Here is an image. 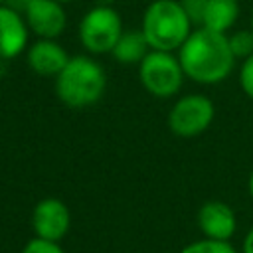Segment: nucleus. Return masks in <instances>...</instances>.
Returning a JSON list of instances; mask_svg holds the SVG:
<instances>
[{"label":"nucleus","mask_w":253,"mask_h":253,"mask_svg":"<svg viewBox=\"0 0 253 253\" xmlns=\"http://www.w3.org/2000/svg\"><path fill=\"white\" fill-rule=\"evenodd\" d=\"M178 59L186 77L204 85L223 81L237 61L231 53L227 34H219L204 26L192 30L178 49Z\"/></svg>","instance_id":"obj_1"},{"label":"nucleus","mask_w":253,"mask_h":253,"mask_svg":"<svg viewBox=\"0 0 253 253\" xmlns=\"http://www.w3.org/2000/svg\"><path fill=\"white\" fill-rule=\"evenodd\" d=\"M107 89L103 65L91 55H73L55 77V95L65 107L87 109L101 101Z\"/></svg>","instance_id":"obj_2"},{"label":"nucleus","mask_w":253,"mask_h":253,"mask_svg":"<svg viewBox=\"0 0 253 253\" xmlns=\"http://www.w3.org/2000/svg\"><path fill=\"white\" fill-rule=\"evenodd\" d=\"M140 30L150 49L178 51L192 34V20L180 0H154L142 14Z\"/></svg>","instance_id":"obj_3"},{"label":"nucleus","mask_w":253,"mask_h":253,"mask_svg":"<svg viewBox=\"0 0 253 253\" xmlns=\"http://www.w3.org/2000/svg\"><path fill=\"white\" fill-rule=\"evenodd\" d=\"M138 77L142 87L150 95L166 99L180 91L186 73L182 69L178 53L150 49L146 57L138 63Z\"/></svg>","instance_id":"obj_4"},{"label":"nucleus","mask_w":253,"mask_h":253,"mask_svg":"<svg viewBox=\"0 0 253 253\" xmlns=\"http://www.w3.org/2000/svg\"><path fill=\"white\" fill-rule=\"evenodd\" d=\"M123 32L121 14L109 4H97L79 22L81 45L93 55L111 53Z\"/></svg>","instance_id":"obj_5"},{"label":"nucleus","mask_w":253,"mask_h":253,"mask_svg":"<svg viewBox=\"0 0 253 253\" xmlns=\"http://www.w3.org/2000/svg\"><path fill=\"white\" fill-rule=\"evenodd\" d=\"M215 117L211 99L204 93H190L180 97L168 113V128L180 138H194L208 130Z\"/></svg>","instance_id":"obj_6"},{"label":"nucleus","mask_w":253,"mask_h":253,"mask_svg":"<svg viewBox=\"0 0 253 253\" xmlns=\"http://www.w3.org/2000/svg\"><path fill=\"white\" fill-rule=\"evenodd\" d=\"M71 227V211L59 198H43L34 206L32 229L34 237L47 241H61Z\"/></svg>","instance_id":"obj_7"},{"label":"nucleus","mask_w":253,"mask_h":253,"mask_svg":"<svg viewBox=\"0 0 253 253\" xmlns=\"http://www.w3.org/2000/svg\"><path fill=\"white\" fill-rule=\"evenodd\" d=\"M24 20L32 34L43 40H55L67 26V14L57 0H34L24 10Z\"/></svg>","instance_id":"obj_8"},{"label":"nucleus","mask_w":253,"mask_h":253,"mask_svg":"<svg viewBox=\"0 0 253 253\" xmlns=\"http://www.w3.org/2000/svg\"><path fill=\"white\" fill-rule=\"evenodd\" d=\"M198 227L204 237L229 241L237 229V217L229 204L221 200H208L200 206L196 215Z\"/></svg>","instance_id":"obj_9"},{"label":"nucleus","mask_w":253,"mask_h":253,"mask_svg":"<svg viewBox=\"0 0 253 253\" xmlns=\"http://www.w3.org/2000/svg\"><path fill=\"white\" fill-rule=\"evenodd\" d=\"M26 61H28V67L36 75H40V77H53L55 79L57 73L69 61V55L63 49V45L57 43L55 40L38 38L32 45L26 47Z\"/></svg>","instance_id":"obj_10"},{"label":"nucleus","mask_w":253,"mask_h":253,"mask_svg":"<svg viewBox=\"0 0 253 253\" xmlns=\"http://www.w3.org/2000/svg\"><path fill=\"white\" fill-rule=\"evenodd\" d=\"M30 28L24 14L10 6H0V59H14L28 47Z\"/></svg>","instance_id":"obj_11"},{"label":"nucleus","mask_w":253,"mask_h":253,"mask_svg":"<svg viewBox=\"0 0 253 253\" xmlns=\"http://www.w3.org/2000/svg\"><path fill=\"white\" fill-rule=\"evenodd\" d=\"M239 18V2L237 0H208L202 24L208 30L227 34Z\"/></svg>","instance_id":"obj_12"},{"label":"nucleus","mask_w":253,"mask_h":253,"mask_svg":"<svg viewBox=\"0 0 253 253\" xmlns=\"http://www.w3.org/2000/svg\"><path fill=\"white\" fill-rule=\"evenodd\" d=\"M148 51H150V45H148L142 30H126L117 40L111 55L121 63L132 65V63H140Z\"/></svg>","instance_id":"obj_13"},{"label":"nucleus","mask_w":253,"mask_h":253,"mask_svg":"<svg viewBox=\"0 0 253 253\" xmlns=\"http://www.w3.org/2000/svg\"><path fill=\"white\" fill-rule=\"evenodd\" d=\"M180 253H237L235 247L229 241H219V239H198L188 243Z\"/></svg>","instance_id":"obj_14"},{"label":"nucleus","mask_w":253,"mask_h":253,"mask_svg":"<svg viewBox=\"0 0 253 253\" xmlns=\"http://www.w3.org/2000/svg\"><path fill=\"white\" fill-rule=\"evenodd\" d=\"M231 53L235 55V59H245L253 53V32L251 30H237L233 34L227 36Z\"/></svg>","instance_id":"obj_15"},{"label":"nucleus","mask_w":253,"mask_h":253,"mask_svg":"<svg viewBox=\"0 0 253 253\" xmlns=\"http://www.w3.org/2000/svg\"><path fill=\"white\" fill-rule=\"evenodd\" d=\"M239 87H241V91L249 99H253V53L241 61V67H239Z\"/></svg>","instance_id":"obj_16"},{"label":"nucleus","mask_w":253,"mask_h":253,"mask_svg":"<svg viewBox=\"0 0 253 253\" xmlns=\"http://www.w3.org/2000/svg\"><path fill=\"white\" fill-rule=\"evenodd\" d=\"M20 253H65L57 241H47V239H40V237H34L30 239Z\"/></svg>","instance_id":"obj_17"},{"label":"nucleus","mask_w":253,"mask_h":253,"mask_svg":"<svg viewBox=\"0 0 253 253\" xmlns=\"http://www.w3.org/2000/svg\"><path fill=\"white\" fill-rule=\"evenodd\" d=\"M180 4L186 10V14L192 20V24H202V16H204L208 0H180Z\"/></svg>","instance_id":"obj_18"},{"label":"nucleus","mask_w":253,"mask_h":253,"mask_svg":"<svg viewBox=\"0 0 253 253\" xmlns=\"http://www.w3.org/2000/svg\"><path fill=\"white\" fill-rule=\"evenodd\" d=\"M32 2H34V0H6V6H10L12 10H18V12L24 14V10H26Z\"/></svg>","instance_id":"obj_19"},{"label":"nucleus","mask_w":253,"mask_h":253,"mask_svg":"<svg viewBox=\"0 0 253 253\" xmlns=\"http://www.w3.org/2000/svg\"><path fill=\"white\" fill-rule=\"evenodd\" d=\"M243 253H253V225H251L249 231L245 233V239H243Z\"/></svg>","instance_id":"obj_20"},{"label":"nucleus","mask_w":253,"mask_h":253,"mask_svg":"<svg viewBox=\"0 0 253 253\" xmlns=\"http://www.w3.org/2000/svg\"><path fill=\"white\" fill-rule=\"evenodd\" d=\"M249 194H251V200H253V172L249 176Z\"/></svg>","instance_id":"obj_21"},{"label":"nucleus","mask_w":253,"mask_h":253,"mask_svg":"<svg viewBox=\"0 0 253 253\" xmlns=\"http://www.w3.org/2000/svg\"><path fill=\"white\" fill-rule=\"evenodd\" d=\"M249 30L253 32V12H251V22H249Z\"/></svg>","instance_id":"obj_22"},{"label":"nucleus","mask_w":253,"mask_h":253,"mask_svg":"<svg viewBox=\"0 0 253 253\" xmlns=\"http://www.w3.org/2000/svg\"><path fill=\"white\" fill-rule=\"evenodd\" d=\"M57 2H61V4H65V2H71V0H57Z\"/></svg>","instance_id":"obj_23"},{"label":"nucleus","mask_w":253,"mask_h":253,"mask_svg":"<svg viewBox=\"0 0 253 253\" xmlns=\"http://www.w3.org/2000/svg\"><path fill=\"white\" fill-rule=\"evenodd\" d=\"M2 4H6V0H0V6H2Z\"/></svg>","instance_id":"obj_24"}]
</instances>
